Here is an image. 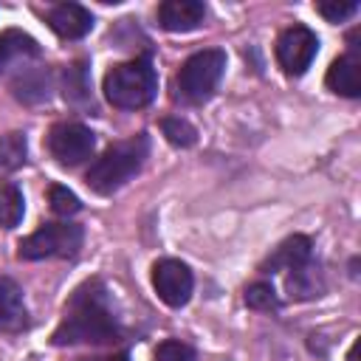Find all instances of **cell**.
Returning a JSON list of instances; mask_svg holds the SVG:
<instances>
[{"mask_svg": "<svg viewBox=\"0 0 361 361\" xmlns=\"http://www.w3.org/2000/svg\"><path fill=\"white\" fill-rule=\"evenodd\" d=\"M118 336H121V324H118L107 285L102 279H87L71 293L62 322L51 336V344L54 347L110 344Z\"/></svg>", "mask_w": 361, "mask_h": 361, "instance_id": "obj_1", "label": "cell"}, {"mask_svg": "<svg viewBox=\"0 0 361 361\" xmlns=\"http://www.w3.org/2000/svg\"><path fill=\"white\" fill-rule=\"evenodd\" d=\"M147 155H149V138L144 133H138L127 141H116L90 164L85 180L96 195H113L133 175L141 172Z\"/></svg>", "mask_w": 361, "mask_h": 361, "instance_id": "obj_2", "label": "cell"}, {"mask_svg": "<svg viewBox=\"0 0 361 361\" xmlns=\"http://www.w3.org/2000/svg\"><path fill=\"white\" fill-rule=\"evenodd\" d=\"M104 99L118 110H138L147 107L158 93V76L147 56L118 62L104 73L102 82Z\"/></svg>", "mask_w": 361, "mask_h": 361, "instance_id": "obj_3", "label": "cell"}, {"mask_svg": "<svg viewBox=\"0 0 361 361\" xmlns=\"http://www.w3.org/2000/svg\"><path fill=\"white\" fill-rule=\"evenodd\" d=\"M223 73H226V51L203 48V51L192 54L175 73V99L186 102V104L209 102L214 96Z\"/></svg>", "mask_w": 361, "mask_h": 361, "instance_id": "obj_4", "label": "cell"}, {"mask_svg": "<svg viewBox=\"0 0 361 361\" xmlns=\"http://www.w3.org/2000/svg\"><path fill=\"white\" fill-rule=\"evenodd\" d=\"M85 243V228L76 223H45L17 245L20 259H71Z\"/></svg>", "mask_w": 361, "mask_h": 361, "instance_id": "obj_5", "label": "cell"}, {"mask_svg": "<svg viewBox=\"0 0 361 361\" xmlns=\"http://www.w3.org/2000/svg\"><path fill=\"white\" fill-rule=\"evenodd\" d=\"M48 152L51 158H56V164L62 166H79L82 161H87L96 149V135L90 127L79 124V121H59L51 127L48 138Z\"/></svg>", "mask_w": 361, "mask_h": 361, "instance_id": "obj_6", "label": "cell"}, {"mask_svg": "<svg viewBox=\"0 0 361 361\" xmlns=\"http://www.w3.org/2000/svg\"><path fill=\"white\" fill-rule=\"evenodd\" d=\"M319 54V37L307 25H290L276 39V62L288 76H302Z\"/></svg>", "mask_w": 361, "mask_h": 361, "instance_id": "obj_7", "label": "cell"}, {"mask_svg": "<svg viewBox=\"0 0 361 361\" xmlns=\"http://www.w3.org/2000/svg\"><path fill=\"white\" fill-rule=\"evenodd\" d=\"M152 288L158 293V299L169 307H183L192 299L195 290V276L192 268L180 259L164 257L152 265Z\"/></svg>", "mask_w": 361, "mask_h": 361, "instance_id": "obj_8", "label": "cell"}, {"mask_svg": "<svg viewBox=\"0 0 361 361\" xmlns=\"http://www.w3.org/2000/svg\"><path fill=\"white\" fill-rule=\"evenodd\" d=\"M313 259V240L307 234H290L285 237L262 262V274H276V271H296Z\"/></svg>", "mask_w": 361, "mask_h": 361, "instance_id": "obj_9", "label": "cell"}, {"mask_svg": "<svg viewBox=\"0 0 361 361\" xmlns=\"http://www.w3.org/2000/svg\"><path fill=\"white\" fill-rule=\"evenodd\" d=\"M45 20L62 39H82L93 28V14L79 3H56L54 8H48Z\"/></svg>", "mask_w": 361, "mask_h": 361, "instance_id": "obj_10", "label": "cell"}, {"mask_svg": "<svg viewBox=\"0 0 361 361\" xmlns=\"http://www.w3.org/2000/svg\"><path fill=\"white\" fill-rule=\"evenodd\" d=\"M155 17L164 31H195L206 20V6L200 0H164Z\"/></svg>", "mask_w": 361, "mask_h": 361, "instance_id": "obj_11", "label": "cell"}, {"mask_svg": "<svg viewBox=\"0 0 361 361\" xmlns=\"http://www.w3.org/2000/svg\"><path fill=\"white\" fill-rule=\"evenodd\" d=\"M28 327L23 288L11 276H0V333H20Z\"/></svg>", "mask_w": 361, "mask_h": 361, "instance_id": "obj_12", "label": "cell"}, {"mask_svg": "<svg viewBox=\"0 0 361 361\" xmlns=\"http://www.w3.org/2000/svg\"><path fill=\"white\" fill-rule=\"evenodd\" d=\"M324 85L338 93V96H347V99H355L361 96V59L355 51L333 59V65L327 68V76H324Z\"/></svg>", "mask_w": 361, "mask_h": 361, "instance_id": "obj_13", "label": "cell"}, {"mask_svg": "<svg viewBox=\"0 0 361 361\" xmlns=\"http://www.w3.org/2000/svg\"><path fill=\"white\" fill-rule=\"evenodd\" d=\"M39 56V45L31 34L8 28L0 34V73H6L14 62H25V59H37Z\"/></svg>", "mask_w": 361, "mask_h": 361, "instance_id": "obj_14", "label": "cell"}, {"mask_svg": "<svg viewBox=\"0 0 361 361\" xmlns=\"http://www.w3.org/2000/svg\"><path fill=\"white\" fill-rule=\"evenodd\" d=\"M322 282H319V268L313 265V259L296 271H288V293L290 299H313L319 296Z\"/></svg>", "mask_w": 361, "mask_h": 361, "instance_id": "obj_15", "label": "cell"}, {"mask_svg": "<svg viewBox=\"0 0 361 361\" xmlns=\"http://www.w3.org/2000/svg\"><path fill=\"white\" fill-rule=\"evenodd\" d=\"M23 214H25V197H23L20 186L3 183V186H0V226H3V228L20 226Z\"/></svg>", "mask_w": 361, "mask_h": 361, "instance_id": "obj_16", "label": "cell"}, {"mask_svg": "<svg viewBox=\"0 0 361 361\" xmlns=\"http://www.w3.org/2000/svg\"><path fill=\"white\" fill-rule=\"evenodd\" d=\"M28 141L23 133H6L0 135V172H14L25 164Z\"/></svg>", "mask_w": 361, "mask_h": 361, "instance_id": "obj_17", "label": "cell"}, {"mask_svg": "<svg viewBox=\"0 0 361 361\" xmlns=\"http://www.w3.org/2000/svg\"><path fill=\"white\" fill-rule=\"evenodd\" d=\"M161 130H164V135H166V141L172 147H192L197 141V130L180 116H164L161 118Z\"/></svg>", "mask_w": 361, "mask_h": 361, "instance_id": "obj_18", "label": "cell"}, {"mask_svg": "<svg viewBox=\"0 0 361 361\" xmlns=\"http://www.w3.org/2000/svg\"><path fill=\"white\" fill-rule=\"evenodd\" d=\"M245 305L251 307V310H276L279 307V299H276V290L271 288V282H251L248 288H245Z\"/></svg>", "mask_w": 361, "mask_h": 361, "instance_id": "obj_19", "label": "cell"}, {"mask_svg": "<svg viewBox=\"0 0 361 361\" xmlns=\"http://www.w3.org/2000/svg\"><path fill=\"white\" fill-rule=\"evenodd\" d=\"M48 203H51V212L59 214V217H71V214H76L82 209L79 197L68 186H59V183H54L48 189Z\"/></svg>", "mask_w": 361, "mask_h": 361, "instance_id": "obj_20", "label": "cell"}, {"mask_svg": "<svg viewBox=\"0 0 361 361\" xmlns=\"http://www.w3.org/2000/svg\"><path fill=\"white\" fill-rule=\"evenodd\" d=\"M155 361H197L195 347L178 341V338H166L155 347Z\"/></svg>", "mask_w": 361, "mask_h": 361, "instance_id": "obj_21", "label": "cell"}, {"mask_svg": "<svg viewBox=\"0 0 361 361\" xmlns=\"http://www.w3.org/2000/svg\"><path fill=\"white\" fill-rule=\"evenodd\" d=\"M316 11L327 23H341V20H347V17H353L358 11V3L355 0H347V3H341V0H322V3H316Z\"/></svg>", "mask_w": 361, "mask_h": 361, "instance_id": "obj_22", "label": "cell"}, {"mask_svg": "<svg viewBox=\"0 0 361 361\" xmlns=\"http://www.w3.org/2000/svg\"><path fill=\"white\" fill-rule=\"evenodd\" d=\"M73 76H76V82L68 76V85H65V99H68V102H87V79H85V65H73Z\"/></svg>", "mask_w": 361, "mask_h": 361, "instance_id": "obj_23", "label": "cell"}, {"mask_svg": "<svg viewBox=\"0 0 361 361\" xmlns=\"http://www.w3.org/2000/svg\"><path fill=\"white\" fill-rule=\"evenodd\" d=\"M85 361H130L127 353H116V355H102V358H85Z\"/></svg>", "mask_w": 361, "mask_h": 361, "instance_id": "obj_24", "label": "cell"}]
</instances>
